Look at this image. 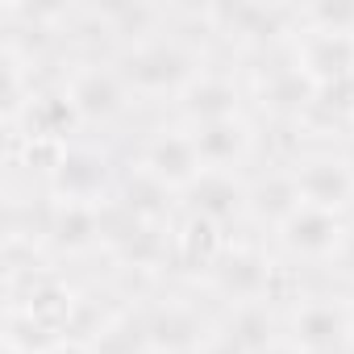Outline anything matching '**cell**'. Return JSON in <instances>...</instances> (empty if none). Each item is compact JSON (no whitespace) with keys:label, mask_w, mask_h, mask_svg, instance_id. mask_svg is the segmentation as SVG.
<instances>
[{"label":"cell","mask_w":354,"mask_h":354,"mask_svg":"<svg viewBox=\"0 0 354 354\" xmlns=\"http://www.w3.org/2000/svg\"><path fill=\"white\" fill-rule=\"evenodd\" d=\"M113 192H117L113 162L96 146H67V154L50 171L55 205H104V201H113Z\"/></svg>","instance_id":"4"},{"label":"cell","mask_w":354,"mask_h":354,"mask_svg":"<svg viewBox=\"0 0 354 354\" xmlns=\"http://www.w3.org/2000/svg\"><path fill=\"white\" fill-rule=\"evenodd\" d=\"M300 30L354 34V0H313V5H300Z\"/></svg>","instance_id":"29"},{"label":"cell","mask_w":354,"mask_h":354,"mask_svg":"<svg viewBox=\"0 0 354 354\" xmlns=\"http://www.w3.org/2000/svg\"><path fill=\"white\" fill-rule=\"evenodd\" d=\"M100 13V21H104V30L109 34H121V38H138V42H146V38H158L154 30H158V21L167 17L158 5H100L96 9Z\"/></svg>","instance_id":"24"},{"label":"cell","mask_w":354,"mask_h":354,"mask_svg":"<svg viewBox=\"0 0 354 354\" xmlns=\"http://www.w3.org/2000/svg\"><path fill=\"white\" fill-rule=\"evenodd\" d=\"M292 55H296V63L308 71V80H313L317 88L354 75V34H317V30H300Z\"/></svg>","instance_id":"14"},{"label":"cell","mask_w":354,"mask_h":354,"mask_svg":"<svg viewBox=\"0 0 354 354\" xmlns=\"http://www.w3.org/2000/svg\"><path fill=\"white\" fill-rule=\"evenodd\" d=\"M142 321H146L150 354H201L209 346L201 313L184 304H154L150 313H142Z\"/></svg>","instance_id":"15"},{"label":"cell","mask_w":354,"mask_h":354,"mask_svg":"<svg viewBox=\"0 0 354 354\" xmlns=\"http://www.w3.org/2000/svg\"><path fill=\"white\" fill-rule=\"evenodd\" d=\"M113 201H121V205H125L133 217H142L146 225H167L171 213H175V205H180V196H175L167 184H158L154 175L142 171V167H133V171L121 175Z\"/></svg>","instance_id":"21"},{"label":"cell","mask_w":354,"mask_h":354,"mask_svg":"<svg viewBox=\"0 0 354 354\" xmlns=\"http://www.w3.org/2000/svg\"><path fill=\"white\" fill-rule=\"evenodd\" d=\"M138 167L150 171L158 184H167L175 196L205 171V162L196 154V142H192V129H158V133H150V142L142 146Z\"/></svg>","instance_id":"9"},{"label":"cell","mask_w":354,"mask_h":354,"mask_svg":"<svg viewBox=\"0 0 354 354\" xmlns=\"http://www.w3.org/2000/svg\"><path fill=\"white\" fill-rule=\"evenodd\" d=\"M259 100H263V109L267 113H275V117H283V121H300V117H308V109H313V100H317V84L308 80V71L296 63V55H275L271 50V67L263 71V80H259Z\"/></svg>","instance_id":"11"},{"label":"cell","mask_w":354,"mask_h":354,"mask_svg":"<svg viewBox=\"0 0 354 354\" xmlns=\"http://www.w3.org/2000/svg\"><path fill=\"white\" fill-rule=\"evenodd\" d=\"M308 121H321V125H350V121H354V75L317 88V100H313V109H308Z\"/></svg>","instance_id":"28"},{"label":"cell","mask_w":354,"mask_h":354,"mask_svg":"<svg viewBox=\"0 0 354 354\" xmlns=\"http://www.w3.org/2000/svg\"><path fill=\"white\" fill-rule=\"evenodd\" d=\"M346 234V221L342 213H329V209H317V205H300L279 230V246L296 259H333L337 242Z\"/></svg>","instance_id":"12"},{"label":"cell","mask_w":354,"mask_h":354,"mask_svg":"<svg viewBox=\"0 0 354 354\" xmlns=\"http://www.w3.org/2000/svg\"><path fill=\"white\" fill-rule=\"evenodd\" d=\"M221 337H225L238 354H259V350H267L271 342H279V321H275V313L267 308V300H259V304H238V308L230 313Z\"/></svg>","instance_id":"22"},{"label":"cell","mask_w":354,"mask_h":354,"mask_svg":"<svg viewBox=\"0 0 354 354\" xmlns=\"http://www.w3.org/2000/svg\"><path fill=\"white\" fill-rule=\"evenodd\" d=\"M67 96H71V104L80 109L84 125L113 121V117H121L125 104H129V88H125L121 71H117V67H100V63L75 67V75L67 80Z\"/></svg>","instance_id":"10"},{"label":"cell","mask_w":354,"mask_h":354,"mask_svg":"<svg viewBox=\"0 0 354 354\" xmlns=\"http://www.w3.org/2000/svg\"><path fill=\"white\" fill-rule=\"evenodd\" d=\"M196 50H188L180 38H146V42H133L117 71L125 80L129 92L138 96H180L201 71H196Z\"/></svg>","instance_id":"1"},{"label":"cell","mask_w":354,"mask_h":354,"mask_svg":"<svg viewBox=\"0 0 354 354\" xmlns=\"http://www.w3.org/2000/svg\"><path fill=\"white\" fill-rule=\"evenodd\" d=\"M100 300H109V296H80L75 300V313H71V325H67V342L71 346H92L104 329H109V321L121 313V308H113V304H100Z\"/></svg>","instance_id":"27"},{"label":"cell","mask_w":354,"mask_h":354,"mask_svg":"<svg viewBox=\"0 0 354 354\" xmlns=\"http://www.w3.org/2000/svg\"><path fill=\"white\" fill-rule=\"evenodd\" d=\"M342 162H346V171L354 175V138H346V146H342V154H337Z\"/></svg>","instance_id":"32"},{"label":"cell","mask_w":354,"mask_h":354,"mask_svg":"<svg viewBox=\"0 0 354 354\" xmlns=\"http://www.w3.org/2000/svg\"><path fill=\"white\" fill-rule=\"evenodd\" d=\"M125 267L138 271H154V267H171V230L167 225H142L129 242H121L113 250Z\"/></svg>","instance_id":"23"},{"label":"cell","mask_w":354,"mask_h":354,"mask_svg":"<svg viewBox=\"0 0 354 354\" xmlns=\"http://www.w3.org/2000/svg\"><path fill=\"white\" fill-rule=\"evenodd\" d=\"M0 354H21V350H13V346H5V350H0Z\"/></svg>","instance_id":"34"},{"label":"cell","mask_w":354,"mask_h":354,"mask_svg":"<svg viewBox=\"0 0 354 354\" xmlns=\"http://www.w3.org/2000/svg\"><path fill=\"white\" fill-rule=\"evenodd\" d=\"M5 346H13L21 354H55L59 346H67V337L38 325L34 317H26L17 308H5Z\"/></svg>","instance_id":"26"},{"label":"cell","mask_w":354,"mask_h":354,"mask_svg":"<svg viewBox=\"0 0 354 354\" xmlns=\"http://www.w3.org/2000/svg\"><path fill=\"white\" fill-rule=\"evenodd\" d=\"M292 175H296L304 205H317L329 213H342L354 205V175L346 171V162L337 154H308L292 167Z\"/></svg>","instance_id":"13"},{"label":"cell","mask_w":354,"mask_h":354,"mask_svg":"<svg viewBox=\"0 0 354 354\" xmlns=\"http://www.w3.org/2000/svg\"><path fill=\"white\" fill-rule=\"evenodd\" d=\"M246 184L238 180L234 171H213V167H205L196 180L180 192V205H184V213L188 217H201V221H209V225H217L221 234H230L250 209H246Z\"/></svg>","instance_id":"5"},{"label":"cell","mask_w":354,"mask_h":354,"mask_svg":"<svg viewBox=\"0 0 354 354\" xmlns=\"http://www.w3.org/2000/svg\"><path fill=\"white\" fill-rule=\"evenodd\" d=\"M75 300H80V296H75L55 271L38 267V271H26V275L9 279V304H5V308H17V313L34 317L38 325H46V329H55V333L67 337Z\"/></svg>","instance_id":"6"},{"label":"cell","mask_w":354,"mask_h":354,"mask_svg":"<svg viewBox=\"0 0 354 354\" xmlns=\"http://www.w3.org/2000/svg\"><path fill=\"white\" fill-rule=\"evenodd\" d=\"M205 279H209V288H213L221 300H230V304L238 308V304L279 300L283 267H279V263H271L259 246H238V242H230Z\"/></svg>","instance_id":"2"},{"label":"cell","mask_w":354,"mask_h":354,"mask_svg":"<svg viewBox=\"0 0 354 354\" xmlns=\"http://www.w3.org/2000/svg\"><path fill=\"white\" fill-rule=\"evenodd\" d=\"M84 125L80 109L71 104L67 88H38L34 100L26 104V113L17 117L13 142H55V146H71V133Z\"/></svg>","instance_id":"8"},{"label":"cell","mask_w":354,"mask_h":354,"mask_svg":"<svg viewBox=\"0 0 354 354\" xmlns=\"http://www.w3.org/2000/svg\"><path fill=\"white\" fill-rule=\"evenodd\" d=\"M242 92L230 75H213L201 71L184 92H180V113L192 125H209V121H225V117H242Z\"/></svg>","instance_id":"18"},{"label":"cell","mask_w":354,"mask_h":354,"mask_svg":"<svg viewBox=\"0 0 354 354\" xmlns=\"http://www.w3.org/2000/svg\"><path fill=\"white\" fill-rule=\"evenodd\" d=\"M42 246H50L55 254H84L92 246H104V238H100V205H55L50 201Z\"/></svg>","instance_id":"16"},{"label":"cell","mask_w":354,"mask_h":354,"mask_svg":"<svg viewBox=\"0 0 354 354\" xmlns=\"http://www.w3.org/2000/svg\"><path fill=\"white\" fill-rule=\"evenodd\" d=\"M225 234L201 217H180V225L171 230V267L175 271H184V275H209L213 263L221 259L225 250Z\"/></svg>","instance_id":"17"},{"label":"cell","mask_w":354,"mask_h":354,"mask_svg":"<svg viewBox=\"0 0 354 354\" xmlns=\"http://www.w3.org/2000/svg\"><path fill=\"white\" fill-rule=\"evenodd\" d=\"M259 354H304V350H296L292 342H283V337H279V342H271V346H267V350H259Z\"/></svg>","instance_id":"31"},{"label":"cell","mask_w":354,"mask_h":354,"mask_svg":"<svg viewBox=\"0 0 354 354\" xmlns=\"http://www.w3.org/2000/svg\"><path fill=\"white\" fill-rule=\"evenodd\" d=\"M333 271L346 279V283H354V225H346V234H342V242H337V250H333Z\"/></svg>","instance_id":"30"},{"label":"cell","mask_w":354,"mask_h":354,"mask_svg":"<svg viewBox=\"0 0 354 354\" xmlns=\"http://www.w3.org/2000/svg\"><path fill=\"white\" fill-rule=\"evenodd\" d=\"M209 26L230 38L250 42L254 50H275L288 34H300V5H259V0H234V5L201 9Z\"/></svg>","instance_id":"3"},{"label":"cell","mask_w":354,"mask_h":354,"mask_svg":"<svg viewBox=\"0 0 354 354\" xmlns=\"http://www.w3.org/2000/svg\"><path fill=\"white\" fill-rule=\"evenodd\" d=\"M55 354H92V350H84V346H71V342H67V346H59Z\"/></svg>","instance_id":"33"},{"label":"cell","mask_w":354,"mask_h":354,"mask_svg":"<svg viewBox=\"0 0 354 354\" xmlns=\"http://www.w3.org/2000/svg\"><path fill=\"white\" fill-rule=\"evenodd\" d=\"M246 209H250V217L254 221H263V225H271V230H279L304 201H300V188H296V175H292V167H279V171H267V175H259L254 184H246Z\"/></svg>","instance_id":"20"},{"label":"cell","mask_w":354,"mask_h":354,"mask_svg":"<svg viewBox=\"0 0 354 354\" xmlns=\"http://www.w3.org/2000/svg\"><path fill=\"white\" fill-rule=\"evenodd\" d=\"M350 337H354V313L342 300H304L288 333V342L304 354H342Z\"/></svg>","instance_id":"7"},{"label":"cell","mask_w":354,"mask_h":354,"mask_svg":"<svg viewBox=\"0 0 354 354\" xmlns=\"http://www.w3.org/2000/svg\"><path fill=\"white\" fill-rule=\"evenodd\" d=\"M92 354H150V342H146V321H142V313H129V308H121L113 321H109V329L88 346Z\"/></svg>","instance_id":"25"},{"label":"cell","mask_w":354,"mask_h":354,"mask_svg":"<svg viewBox=\"0 0 354 354\" xmlns=\"http://www.w3.org/2000/svg\"><path fill=\"white\" fill-rule=\"evenodd\" d=\"M192 142L205 167L213 171H234V162H242L250 154V125L242 117H225V121H209V125H192Z\"/></svg>","instance_id":"19"}]
</instances>
